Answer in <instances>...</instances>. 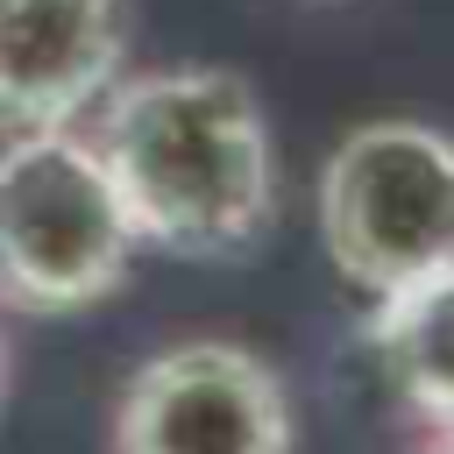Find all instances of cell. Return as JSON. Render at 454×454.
<instances>
[{"label":"cell","mask_w":454,"mask_h":454,"mask_svg":"<svg viewBox=\"0 0 454 454\" xmlns=\"http://www.w3.org/2000/svg\"><path fill=\"white\" fill-rule=\"evenodd\" d=\"M92 149L142 234L170 255H234L277 206L262 99L227 64L121 71L92 106Z\"/></svg>","instance_id":"cell-1"},{"label":"cell","mask_w":454,"mask_h":454,"mask_svg":"<svg viewBox=\"0 0 454 454\" xmlns=\"http://www.w3.org/2000/svg\"><path fill=\"white\" fill-rule=\"evenodd\" d=\"M142 234L78 128H28L0 142V312L64 319L99 305Z\"/></svg>","instance_id":"cell-2"},{"label":"cell","mask_w":454,"mask_h":454,"mask_svg":"<svg viewBox=\"0 0 454 454\" xmlns=\"http://www.w3.org/2000/svg\"><path fill=\"white\" fill-rule=\"evenodd\" d=\"M319 241L326 262L390 298L426 270L454 262V135L433 121H362L319 163Z\"/></svg>","instance_id":"cell-3"},{"label":"cell","mask_w":454,"mask_h":454,"mask_svg":"<svg viewBox=\"0 0 454 454\" xmlns=\"http://www.w3.org/2000/svg\"><path fill=\"white\" fill-rule=\"evenodd\" d=\"M284 376L227 333H192L135 362L114 397V454H291Z\"/></svg>","instance_id":"cell-4"},{"label":"cell","mask_w":454,"mask_h":454,"mask_svg":"<svg viewBox=\"0 0 454 454\" xmlns=\"http://www.w3.org/2000/svg\"><path fill=\"white\" fill-rule=\"evenodd\" d=\"M128 71V0H0V128H78Z\"/></svg>","instance_id":"cell-5"},{"label":"cell","mask_w":454,"mask_h":454,"mask_svg":"<svg viewBox=\"0 0 454 454\" xmlns=\"http://www.w3.org/2000/svg\"><path fill=\"white\" fill-rule=\"evenodd\" d=\"M376 362L426 426H454V262L376 298Z\"/></svg>","instance_id":"cell-6"},{"label":"cell","mask_w":454,"mask_h":454,"mask_svg":"<svg viewBox=\"0 0 454 454\" xmlns=\"http://www.w3.org/2000/svg\"><path fill=\"white\" fill-rule=\"evenodd\" d=\"M419 454H454V426H433V440H426Z\"/></svg>","instance_id":"cell-7"},{"label":"cell","mask_w":454,"mask_h":454,"mask_svg":"<svg viewBox=\"0 0 454 454\" xmlns=\"http://www.w3.org/2000/svg\"><path fill=\"white\" fill-rule=\"evenodd\" d=\"M0 397H7V326H0Z\"/></svg>","instance_id":"cell-8"}]
</instances>
